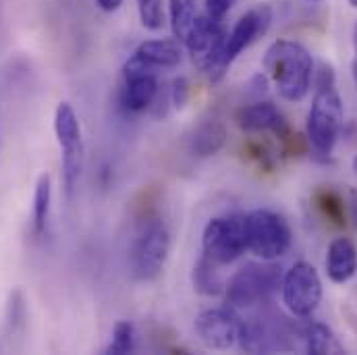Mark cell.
<instances>
[{
    "instance_id": "6da1fadb",
    "label": "cell",
    "mask_w": 357,
    "mask_h": 355,
    "mask_svg": "<svg viewBox=\"0 0 357 355\" xmlns=\"http://www.w3.org/2000/svg\"><path fill=\"white\" fill-rule=\"evenodd\" d=\"M264 69L287 102H301L314 82V59L299 42L276 40L270 44L264 54Z\"/></svg>"
},
{
    "instance_id": "7a4b0ae2",
    "label": "cell",
    "mask_w": 357,
    "mask_h": 355,
    "mask_svg": "<svg viewBox=\"0 0 357 355\" xmlns=\"http://www.w3.org/2000/svg\"><path fill=\"white\" fill-rule=\"evenodd\" d=\"M314 77H316V96L307 112L305 131L312 148L318 154L328 156L333 154L343 129V116H345L343 102L335 88V71L331 65L322 63L318 75L314 71Z\"/></svg>"
},
{
    "instance_id": "3957f363",
    "label": "cell",
    "mask_w": 357,
    "mask_h": 355,
    "mask_svg": "<svg viewBox=\"0 0 357 355\" xmlns=\"http://www.w3.org/2000/svg\"><path fill=\"white\" fill-rule=\"evenodd\" d=\"M227 29L222 27V21L212 17H195L191 31L185 40V46L191 54L193 65L206 73L212 82L222 80L227 73L225 63V46H227Z\"/></svg>"
},
{
    "instance_id": "277c9868",
    "label": "cell",
    "mask_w": 357,
    "mask_h": 355,
    "mask_svg": "<svg viewBox=\"0 0 357 355\" xmlns=\"http://www.w3.org/2000/svg\"><path fill=\"white\" fill-rule=\"evenodd\" d=\"M204 256L216 266H227L248 252V214H227L208 220L202 233Z\"/></svg>"
},
{
    "instance_id": "5b68a950",
    "label": "cell",
    "mask_w": 357,
    "mask_h": 355,
    "mask_svg": "<svg viewBox=\"0 0 357 355\" xmlns=\"http://www.w3.org/2000/svg\"><path fill=\"white\" fill-rule=\"evenodd\" d=\"M280 268L266 260L250 262L231 276L229 285L225 287V295L237 308H252L268 301L280 289Z\"/></svg>"
},
{
    "instance_id": "8992f818",
    "label": "cell",
    "mask_w": 357,
    "mask_h": 355,
    "mask_svg": "<svg viewBox=\"0 0 357 355\" xmlns=\"http://www.w3.org/2000/svg\"><path fill=\"white\" fill-rule=\"evenodd\" d=\"M171 233L160 218H150L139 229L131 248V272L137 280H154L167 264Z\"/></svg>"
},
{
    "instance_id": "52a82bcc",
    "label": "cell",
    "mask_w": 357,
    "mask_h": 355,
    "mask_svg": "<svg viewBox=\"0 0 357 355\" xmlns=\"http://www.w3.org/2000/svg\"><path fill=\"white\" fill-rule=\"evenodd\" d=\"M54 133L61 146L63 179L67 197H73L77 181L84 169V139L79 119L69 102H61L54 112Z\"/></svg>"
},
{
    "instance_id": "ba28073f",
    "label": "cell",
    "mask_w": 357,
    "mask_h": 355,
    "mask_svg": "<svg viewBox=\"0 0 357 355\" xmlns=\"http://www.w3.org/2000/svg\"><path fill=\"white\" fill-rule=\"evenodd\" d=\"M291 248V229L287 220L272 210L248 214V250L260 260H278Z\"/></svg>"
},
{
    "instance_id": "9c48e42d",
    "label": "cell",
    "mask_w": 357,
    "mask_h": 355,
    "mask_svg": "<svg viewBox=\"0 0 357 355\" xmlns=\"http://www.w3.org/2000/svg\"><path fill=\"white\" fill-rule=\"evenodd\" d=\"M282 303L297 316L307 318L316 312L322 301V280L318 270L307 262H295L282 276Z\"/></svg>"
},
{
    "instance_id": "30bf717a",
    "label": "cell",
    "mask_w": 357,
    "mask_h": 355,
    "mask_svg": "<svg viewBox=\"0 0 357 355\" xmlns=\"http://www.w3.org/2000/svg\"><path fill=\"white\" fill-rule=\"evenodd\" d=\"M158 96V77L152 67H148L135 52L123 67V88H121V106L127 112L148 110Z\"/></svg>"
},
{
    "instance_id": "8fae6325",
    "label": "cell",
    "mask_w": 357,
    "mask_h": 355,
    "mask_svg": "<svg viewBox=\"0 0 357 355\" xmlns=\"http://www.w3.org/2000/svg\"><path fill=\"white\" fill-rule=\"evenodd\" d=\"M195 335L197 339L214 352H229L239 345L241 322L227 310L214 308L206 310L195 318Z\"/></svg>"
},
{
    "instance_id": "7c38bea8",
    "label": "cell",
    "mask_w": 357,
    "mask_h": 355,
    "mask_svg": "<svg viewBox=\"0 0 357 355\" xmlns=\"http://www.w3.org/2000/svg\"><path fill=\"white\" fill-rule=\"evenodd\" d=\"M270 23H272V8L268 4H258V6L250 8L243 17H239V21L227 36V46H225L227 67H231V63L245 48H250L258 38H262L266 33L270 29Z\"/></svg>"
},
{
    "instance_id": "4fadbf2b",
    "label": "cell",
    "mask_w": 357,
    "mask_h": 355,
    "mask_svg": "<svg viewBox=\"0 0 357 355\" xmlns=\"http://www.w3.org/2000/svg\"><path fill=\"white\" fill-rule=\"evenodd\" d=\"M237 125L245 133H276L284 135L289 125L284 114L272 102H254L237 112Z\"/></svg>"
},
{
    "instance_id": "5bb4252c",
    "label": "cell",
    "mask_w": 357,
    "mask_h": 355,
    "mask_svg": "<svg viewBox=\"0 0 357 355\" xmlns=\"http://www.w3.org/2000/svg\"><path fill=\"white\" fill-rule=\"evenodd\" d=\"M326 274L333 282L345 285L357 274V248L351 239L339 237L328 246Z\"/></svg>"
},
{
    "instance_id": "9a60e30c",
    "label": "cell",
    "mask_w": 357,
    "mask_h": 355,
    "mask_svg": "<svg viewBox=\"0 0 357 355\" xmlns=\"http://www.w3.org/2000/svg\"><path fill=\"white\" fill-rule=\"evenodd\" d=\"M227 142V129L220 121H204L189 135V152L197 158L214 156Z\"/></svg>"
},
{
    "instance_id": "2e32d148",
    "label": "cell",
    "mask_w": 357,
    "mask_h": 355,
    "mask_svg": "<svg viewBox=\"0 0 357 355\" xmlns=\"http://www.w3.org/2000/svg\"><path fill=\"white\" fill-rule=\"evenodd\" d=\"M135 54L154 71L156 69H175L181 63V48L171 40H148L139 44Z\"/></svg>"
},
{
    "instance_id": "e0dca14e",
    "label": "cell",
    "mask_w": 357,
    "mask_h": 355,
    "mask_svg": "<svg viewBox=\"0 0 357 355\" xmlns=\"http://www.w3.org/2000/svg\"><path fill=\"white\" fill-rule=\"evenodd\" d=\"M303 349L307 354L326 355V354H343V345L335 337V333L322 324V322H310L303 328Z\"/></svg>"
},
{
    "instance_id": "ac0fdd59",
    "label": "cell",
    "mask_w": 357,
    "mask_h": 355,
    "mask_svg": "<svg viewBox=\"0 0 357 355\" xmlns=\"http://www.w3.org/2000/svg\"><path fill=\"white\" fill-rule=\"evenodd\" d=\"M193 287L197 293L208 295V297H216L225 293V282L216 272V264L210 262L206 256H202L197 264L193 266Z\"/></svg>"
},
{
    "instance_id": "d6986e66",
    "label": "cell",
    "mask_w": 357,
    "mask_h": 355,
    "mask_svg": "<svg viewBox=\"0 0 357 355\" xmlns=\"http://www.w3.org/2000/svg\"><path fill=\"white\" fill-rule=\"evenodd\" d=\"M50 202H52V181L50 175H40L33 193V229L38 235L46 231L48 216H50Z\"/></svg>"
},
{
    "instance_id": "ffe728a7",
    "label": "cell",
    "mask_w": 357,
    "mask_h": 355,
    "mask_svg": "<svg viewBox=\"0 0 357 355\" xmlns=\"http://www.w3.org/2000/svg\"><path fill=\"white\" fill-rule=\"evenodd\" d=\"M169 13H171V29L177 42L187 40L191 25L195 21V0H169Z\"/></svg>"
},
{
    "instance_id": "44dd1931",
    "label": "cell",
    "mask_w": 357,
    "mask_h": 355,
    "mask_svg": "<svg viewBox=\"0 0 357 355\" xmlns=\"http://www.w3.org/2000/svg\"><path fill=\"white\" fill-rule=\"evenodd\" d=\"M133 349H135V328H133V324L127 322V320L116 322L114 331H112V341L106 347V354L123 355L131 354Z\"/></svg>"
},
{
    "instance_id": "7402d4cb",
    "label": "cell",
    "mask_w": 357,
    "mask_h": 355,
    "mask_svg": "<svg viewBox=\"0 0 357 355\" xmlns=\"http://www.w3.org/2000/svg\"><path fill=\"white\" fill-rule=\"evenodd\" d=\"M139 21L146 29L158 31L165 25V8L162 0H137Z\"/></svg>"
},
{
    "instance_id": "603a6c76",
    "label": "cell",
    "mask_w": 357,
    "mask_h": 355,
    "mask_svg": "<svg viewBox=\"0 0 357 355\" xmlns=\"http://www.w3.org/2000/svg\"><path fill=\"white\" fill-rule=\"evenodd\" d=\"M25 320V301H23V295L21 291H15L10 293V299H8V305H6V331L8 335H13Z\"/></svg>"
},
{
    "instance_id": "cb8c5ba5",
    "label": "cell",
    "mask_w": 357,
    "mask_h": 355,
    "mask_svg": "<svg viewBox=\"0 0 357 355\" xmlns=\"http://www.w3.org/2000/svg\"><path fill=\"white\" fill-rule=\"evenodd\" d=\"M235 4H237V0H206V15L222 21Z\"/></svg>"
},
{
    "instance_id": "d4e9b609",
    "label": "cell",
    "mask_w": 357,
    "mask_h": 355,
    "mask_svg": "<svg viewBox=\"0 0 357 355\" xmlns=\"http://www.w3.org/2000/svg\"><path fill=\"white\" fill-rule=\"evenodd\" d=\"M187 93H189V88H187V82L181 77L175 82V88H173V102H175V106L181 108L185 102H187Z\"/></svg>"
},
{
    "instance_id": "484cf974",
    "label": "cell",
    "mask_w": 357,
    "mask_h": 355,
    "mask_svg": "<svg viewBox=\"0 0 357 355\" xmlns=\"http://www.w3.org/2000/svg\"><path fill=\"white\" fill-rule=\"evenodd\" d=\"M96 4L106 13H114L116 8H121L123 0H96Z\"/></svg>"
},
{
    "instance_id": "4316f807",
    "label": "cell",
    "mask_w": 357,
    "mask_h": 355,
    "mask_svg": "<svg viewBox=\"0 0 357 355\" xmlns=\"http://www.w3.org/2000/svg\"><path fill=\"white\" fill-rule=\"evenodd\" d=\"M351 210H354V218H356V225H357V195L354 197V206H351Z\"/></svg>"
},
{
    "instance_id": "83f0119b",
    "label": "cell",
    "mask_w": 357,
    "mask_h": 355,
    "mask_svg": "<svg viewBox=\"0 0 357 355\" xmlns=\"http://www.w3.org/2000/svg\"><path fill=\"white\" fill-rule=\"evenodd\" d=\"M354 46H356V54H357V25H356V31H354Z\"/></svg>"
},
{
    "instance_id": "f1b7e54d",
    "label": "cell",
    "mask_w": 357,
    "mask_h": 355,
    "mask_svg": "<svg viewBox=\"0 0 357 355\" xmlns=\"http://www.w3.org/2000/svg\"><path fill=\"white\" fill-rule=\"evenodd\" d=\"M354 171L357 173V154H356V158H354Z\"/></svg>"
},
{
    "instance_id": "f546056e",
    "label": "cell",
    "mask_w": 357,
    "mask_h": 355,
    "mask_svg": "<svg viewBox=\"0 0 357 355\" xmlns=\"http://www.w3.org/2000/svg\"><path fill=\"white\" fill-rule=\"evenodd\" d=\"M349 4H351V6H356V8H357V0H349Z\"/></svg>"
},
{
    "instance_id": "4dcf8cb0",
    "label": "cell",
    "mask_w": 357,
    "mask_h": 355,
    "mask_svg": "<svg viewBox=\"0 0 357 355\" xmlns=\"http://www.w3.org/2000/svg\"><path fill=\"white\" fill-rule=\"evenodd\" d=\"M312 2H318V0H312Z\"/></svg>"
}]
</instances>
